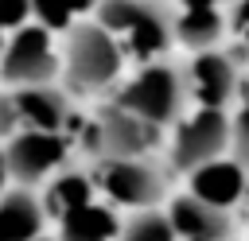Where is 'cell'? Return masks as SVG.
<instances>
[{
	"label": "cell",
	"mask_w": 249,
	"mask_h": 241,
	"mask_svg": "<svg viewBox=\"0 0 249 241\" xmlns=\"http://www.w3.org/2000/svg\"><path fill=\"white\" fill-rule=\"evenodd\" d=\"M58 78L70 93H105L124 78V54L117 39L93 19H78L58 43Z\"/></svg>",
	"instance_id": "cell-1"
},
{
	"label": "cell",
	"mask_w": 249,
	"mask_h": 241,
	"mask_svg": "<svg viewBox=\"0 0 249 241\" xmlns=\"http://www.w3.org/2000/svg\"><path fill=\"white\" fill-rule=\"evenodd\" d=\"M89 19L117 39L124 62H160L175 43L171 8L163 0H97Z\"/></svg>",
	"instance_id": "cell-2"
},
{
	"label": "cell",
	"mask_w": 249,
	"mask_h": 241,
	"mask_svg": "<svg viewBox=\"0 0 249 241\" xmlns=\"http://www.w3.org/2000/svg\"><path fill=\"white\" fill-rule=\"evenodd\" d=\"M113 105L132 113L136 120L152 124V128H171L183 113H187V86H183V66L175 62H144L132 78L117 82L113 89Z\"/></svg>",
	"instance_id": "cell-3"
},
{
	"label": "cell",
	"mask_w": 249,
	"mask_h": 241,
	"mask_svg": "<svg viewBox=\"0 0 249 241\" xmlns=\"http://www.w3.org/2000/svg\"><path fill=\"white\" fill-rule=\"evenodd\" d=\"M93 190H101L113 206L124 210H156L167 198V171L152 159H93L89 167Z\"/></svg>",
	"instance_id": "cell-4"
},
{
	"label": "cell",
	"mask_w": 249,
	"mask_h": 241,
	"mask_svg": "<svg viewBox=\"0 0 249 241\" xmlns=\"http://www.w3.org/2000/svg\"><path fill=\"white\" fill-rule=\"evenodd\" d=\"M230 155V113L222 109H191L171 124L167 171L191 175L195 167Z\"/></svg>",
	"instance_id": "cell-5"
},
{
	"label": "cell",
	"mask_w": 249,
	"mask_h": 241,
	"mask_svg": "<svg viewBox=\"0 0 249 241\" xmlns=\"http://www.w3.org/2000/svg\"><path fill=\"white\" fill-rule=\"evenodd\" d=\"M156 144H160V128L136 120L113 101L101 105L82 132V148L89 159H140V155H152Z\"/></svg>",
	"instance_id": "cell-6"
},
{
	"label": "cell",
	"mask_w": 249,
	"mask_h": 241,
	"mask_svg": "<svg viewBox=\"0 0 249 241\" xmlns=\"http://www.w3.org/2000/svg\"><path fill=\"white\" fill-rule=\"evenodd\" d=\"M0 82H4V89L58 82V43H54V31H47L39 23H23L19 31H12V39L0 51Z\"/></svg>",
	"instance_id": "cell-7"
},
{
	"label": "cell",
	"mask_w": 249,
	"mask_h": 241,
	"mask_svg": "<svg viewBox=\"0 0 249 241\" xmlns=\"http://www.w3.org/2000/svg\"><path fill=\"white\" fill-rule=\"evenodd\" d=\"M4 148V167H8V183L16 187H39L47 179H54L62 167H70V140L62 132H27L19 128Z\"/></svg>",
	"instance_id": "cell-8"
},
{
	"label": "cell",
	"mask_w": 249,
	"mask_h": 241,
	"mask_svg": "<svg viewBox=\"0 0 249 241\" xmlns=\"http://www.w3.org/2000/svg\"><path fill=\"white\" fill-rule=\"evenodd\" d=\"M183 86H187V105L191 109H222V113H230V105L241 93V66L222 47L198 51L183 66Z\"/></svg>",
	"instance_id": "cell-9"
},
{
	"label": "cell",
	"mask_w": 249,
	"mask_h": 241,
	"mask_svg": "<svg viewBox=\"0 0 249 241\" xmlns=\"http://www.w3.org/2000/svg\"><path fill=\"white\" fill-rule=\"evenodd\" d=\"M187 194L198 198V202H206V206H214V210L230 214L249 194V171L237 159H230V155L210 159V163H202V167H195L187 175Z\"/></svg>",
	"instance_id": "cell-10"
},
{
	"label": "cell",
	"mask_w": 249,
	"mask_h": 241,
	"mask_svg": "<svg viewBox=\"0 0 249 241\" xmlns=\"http://www.w3.org/2000/svg\"><path fill=\"white\" fill-rule=\"evenodd\" d=\"M19 113V128L27 132H66L70 124V93L51 82V86H23L8 89Z\"/></svg>",
	"instance_id": "cell-11"
},
{
	"label": "cell",
	"mask_w": 249,
	"mask_h": 241,
	"mask_svg": "<svg viewBox=\"0 0 249 241\" xmlns=\"http://www.w3.org/2000/svg\"><path fill=\"white\" fill-rule=\"evenodd\" d=\"M163 214H167L175 241H230L233 233V218L226 210H214L191 194H175Z\"/></svg>",
	"instance_id": "cell-12"
},
{
	"label": "cell",
	"mask_w": 249,
	"mask_h": 241,
	"mask_svg": "<svg viewBox=\"0 0 249 241\" xmlns=\"http://www.w3.org/2000/svg\"><path fill=\"white\" fill-rule=\"evenodd\" d=\"M47 210L35 190L12 187L0 194V241H35L43 237Z\"/></svg>",
	"instance_id": "cell-13"
},
{
	"label": "cell",
	"mask_w": 249,
	"mask_h": 241,
	"mask_svg": "<svg viewBox=\"0 0 249 241\" xmlns=\"http://www.w3.org/2000/svg\"><path fill=\"white\" fill-rule=\"evenodd\" d=\"M171 39L191 54L214 51L226 39V12L218 8H175L171 12Z\"/></svg>",
	"instance_id": "cell-14"
},
{
	"label": "cell",
	"mask_w": 249,
	"mask_h": 241,
	"mask_svg": "<svg viewBox=\"0 0 249 241\" xmlns=\"http://www.w3.org/2000/svg\"><path fill=\"white\" fill-rule=\"evenodd\" d=\"M117 229H121V218L113 214V206L86 202V206L58 218L54 241H117Z\"/></svg>",
	"instance_id": "cell-15"
},
{
	"label": "cell",
	"mask_w": 249,
	"mask_h": 241,
	"mask_svg": "<svg viewBox=\"0 0 249 241\" xmlns=\"http://www.w3.org/2000/svg\"><path fill=\"white\" fill-rule=\"evenodd\" d=\"M93 179H89V171L86 167H62L54 179H47V198H39L43 202V210L47 214H54V218H62V214H70V210H78V206H86V202H93Z\"/></svg>",
	"instance_id": "cell-16"
},
{
	"label": "cell",
	"mask_w": 249,
	"mask_h": 241,
	"mask_svg": "<svg viewBox=\"0 0 249 241\" xmlns=\"http://www.w3.org/2000/svg\"><path fill=\"white\" fill-rule=\"evenodd\" d=\"M93 8H97V0H31V23L62 35L78 19H89Z\"/></svg>",
	"instance_id": "cell-17"
},
{
	"label": "cell",
	"mask_w": 249,
	"mask_h": 241,
	"mask_svg": "<svg viewBox=\"0 0 249 241\" xmlns=\"http://www.w3.org/2000/svg\"><path fill=\"white\" fill-rule=\"evenodd\" d=\"M117 241H175V233L167 225V214L156 206V210H136L128 222H121Z\"/></svg>",
	"instance_id": "cell-18"
},
{
	"label": "cell",
	"mask_w": 249,
	"mask_h": 241,
	"mask_svg": "<svg viewBox=\"0 0 249 241\" xmlns=\"http://www.w3.org/2000/svg\"><path fill=\"white\" fill-rule=\"evenodd\" d=\"M230 159L249 171V86L237 93V113L230 117Z\"/></svg>",
	"instance_id": "cell-19"
},
{
	"label": "cell",
	"mask_w": 249,
	"mask_h": 241,
	"mask_svg": "<svg viewBox=\"0 0 249 241\" xmlns=\"http://www.w3.org/2000/svg\"><path fill=\"white\" fill-rule=\"evenodd\" d=\"M226 35L237 43V51L249 54V0H233L226 12Z\"/></svg>",
	"instance_id": "cell-20"
},
{
	"label": "cell",
	"mask_w": 249,
	"mask_h": 241,
	"mask_svg": "<svg viewBox=\"0 0 249 241\" xmlns=\"http://www.w3.org/2000/svg\"><path fill=\"white\" fill-rule=\"evenodd\" d=\"M31 23V0H0V31H19Z\"/></svg>",
	"instance_id": "cell-21"
},
{
	"label": "cell",
	"mask_w": 249,
	"mask_h": 241,
	"mask_svg": "<svg viewBox=\"0 0 249 241\" xmlns=\"http://www.w3.org/2000/svg\"><path fill=\"white\" fill-rule=\"evenodd\" d=\"M19 132V113H16V101L8 89H0V144H8L12 136Z\"/></svg>",
	"instance_id": "cell-22"
},
{
	"label": "cell",
	"mask_w": 249,
	"mask_h": 241,
	"mask_svg": "<svg viewBox=\"0 0 249 241\" xmlns=\"http://www.w3.org/2000/svg\"><path fill=\"white\" fill-rule=\"evenodd\" d=\"M230 4L233 0H179V8H218V12L230 8Z\"/></svg>",
	"instance_id": "cell-23"
},
{
	"label": "cell",
	"mask_w": 249,
	"mask_h": 241,
	"mask_svg": "<svg viewBox=\"0 0 249 241\" xmlns=\"http://www.w3.org/2000/svg\"><path fill=\"white\" fill-rule=\"evenodd\" d=\"M4 187H8V167H4V148H0V194H4Z\"/></svg>",
	"instance_id": "cell-24"
},
{
	"label": "cell",
	"mask_w": 249,
	"mask_h": 241,
	"mask_svg": "<svg viewBox=\"0 0 249 241\" xmlns=\"http://www.w3.org/2000/svg\"><path fill=\"white\" fill-rule=\"evenodd\" d=\"M4 43H8V35H4V31H0V51H4Z\"/></svg>",
	"instance_id": "cell-25"
},
{
	"label": "cell",
	"mask_w": 249,
	"mask_h": 241,
	"mask_svg": "<svg viewBox=\"0 0 249 241\" xmlns=\"http://www.w3.org/2000/svg\"><path fill=\"white\" fill-rule=\"evenodd\" d=\"M35 241H54V237H35Z\"/></svg>",
	"instance_id": "cell-26"
}]
</instances>
